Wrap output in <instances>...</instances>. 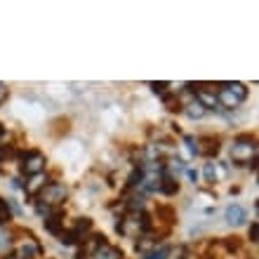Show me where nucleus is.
<instances>
[{"instance_id":"3","label":"nucleus","mask_w":259,"mask_h":259,"mask_svg":"<svg viewBox=\"0 0 259 259\" xmlns=\"http://www.w3.org/2000/svg\"><path fill=\"white\" fill-rule=\"evenodd\" d=\"M247 99V88L243 82H224L217 95V102L226 109H236Z\"/></svg>"},{"instance_id":"21","label":"nucleus","mask_w":259,"mask_h":259,"mask_svg":"<svg viewBox=\"0 0 259 259\" xmlns=\"http://www.w3.org/2000/svg\"><path fill=\"white\" fill-rule=\"evenodd\" d=\"M10 158H14V149L10 144H3V146H0V163H3V160H10Z\"/></svg>"},{"instance_id":"1","label":"nucleus","mask_w":259,"mask_h":259,"mask_svg":"<svg viewBox=\"0 0 259 259\" xmlns=\"http://www.w3.org/2000/svg\"><path fill=\"white\" fill-rule=\"evenodd\" d=\"M151 229V219L146 212H130L120 222H116V231L125 238H139Z\"/></svg>"},{"instance_id":"28","label":"nucleus","mask_w":259,"mask_h":259,"mask_svg":"<svg viewBox=\"0 0 259 259\" xmlns=\"http://www.w3.org/2000/svg\"><path fill=\"white\" fill-rule=\"evenodd\" d=\"M257 236H259V224L257 222H252V224H250V243H257Z\"/></svg>"},{"instance_id":"20","label":"nucleus","mask_w":259,"mask_h":259,"mask_svg":"<svg viewBox=\"0 0 259 259\" xmlns=\"http://www.w3.org/2000/svg\"><path fill=\"white\" fill-rule=\"evenodd\" d=\"M170 252H172L170 247L163 245V247H158V250H153V252H149L144 259H167V257H170Z\"/></svg>"},{"instance_id":"22","label":"nucleus","mask_w":259,"mask_h":259,"mask_svg":"<svg viewBox=\"0 0 259 259\" xmlns=\"http://www.w3.org/2000/svg\"><path fill=\"white\" fill-rule=\"evenodd\" d=\"M184 144H186V149H189V153H191V156H198V142H196V137H184Z\"/></svg>"},{"instance_id":"29","label":"nucleus","mask_w":259,"mask_h":259,"mask_svg":"<svg viewBox=\"0 0 259 259\" xmlns=\"http://www.w3.org/2000/svg\"><path fill=\"white\" fill-rule=\"evenodd\" d=\"M184 172H186V177L191 179V184H196V179H198V172L193 170V167H184Z\"/></svg>"},{"instance_id":"6","label":"nucleus","mask_w":259,"mask_h":259,"mask_svg":"<svg viewBox=\"0 0 259 259\" xmlns=\"http://www.w3.org/2000/svg\"><path fill=\"white\" fill-rule=\"evenodd\" d=\"M160 236H158V233H142V236H139V238H137V245H135V250L139 254H144V257H146V254L149 252H153V250H156V245L158 243H160Z\"/></svg>"},{"instance_id":"7","label":"nucleus","mask_w":259,"mask_h":259,"mask_svg":"<svg viewBox=\"0 0 259 259\" xmlns=\"http://www.w3.org/2000/svg\"><path fill=\"white\" fill-rule=\"evenodd\" d=\"M196 142H198V156H217L219 153V137H196Z\"/></svg>"},{"instance_id":"24","label":"nucleus","mask_w":259,"mask_h":259,"mask_svg":"<svg viewBox=\"0 0 259 259\" xmlns=\"http://www.w3.org/2000/svg\"><path fill=\"white\" fill-rule=\"evenodd\" d=\"M167 170H170L172 175H177V172H182V170H184V163H182L179 158H175V160H172V163L167 165Z\"/></svg>"},{"instance_id":"12","label":"nucleus","mask_w":259,"mask_h":259,"mask_svg":"<svg viewBox=\"0 0 259 259\" xmlns=\"http://www.w3.org/2000/svg\"><path fill=\"white\" fill-rule=\"evenodd\" d=\"M92 259H123V250H120V247L109 245V243H104V245L95 252V257Z\"/></svg>"},{"instance_id":"27","label":"nucleus","mask_w":259,"mask_h":259,"mask_svg":"<svg viewBox=\"0 0 259 259\" xmlns=\"http://www.w3.org/2000/svg\"><path fill=\"white\" fill-rule=\"evenodd\" d=\"M35 212L42 214V217H50V214H52V207H48V205H42L40 200H38V203H35Z\"/></svg>"},{"instance_id":"30","label":"nucleus","mask_w":259,"mask_h":259,"mask_svg":"<svg viewBox=\"0 0 259 259\" xmlns=\"http://www.w3.org/2000/svg\"><path fill=\"white\" fill-rule=\"evenodd\" d=\"M3 139H5V130H3V125H0V146H3Z\"/></svg>"},{"instance_id":"17","label":"nucleus","mask_w":259,"mask_h":259,"mask_svg":"<svg viewBox=\"0 0 259 259\" xmlns=\"http://www.w3.org/2000/svg\"><path fill=\"white\" fill-rule=\"evenodd\" d=\"M38 254H40V247L28 240V243H24V245L19 247V254H17V257H19V259H35Z\"/></svg>"},{"instance_id":"26","label":"nucleus","mask_w":259,"mask_h":259,"mask_svg":"<svg viewBox=\"0 0 259 259\" xmlns=\"http://www.w3.org/2000/svg\"><path fill=\"white\" fill-rule=\"evenodd\" d=\"M224 245H226V250H233V252H236V250L240 247V240L236 238V236H231V238H226V240H224Z\"/></svg>"},{"instance_id":"4","label":"nucleus","mask_w":259,"mask_h":259,"mask_svg":"<svg viewBox=\"0 0 259 259\" xmlns=\"http://www.w3.org/2000/svg\"><path fill=\"white\" fill-rule=\"evenodd\" d=\"M38 200L48 207H57V205H64L68 200V189L62 182H48L45 189L38 193Z\"/></svg>"},{"instance_id":"15","label":"nucleus","mask_w":259,"mask_h":259,"mask_svg":"<svg viewBox=\"0 0 259 259\" xmlns=\"http://www.w3.org/2000/svg\"><path fill=\"white\" fill-rule=\"evenodd\" d=\"M196 99L200 104H203L205 109H217V95H214V92H210V90H205V88H200L196 92Z\"/></svg>"},{"instance_id":"31","label":"nucleus","mask_w":259,"mask_h":259,"mask_svg":"<svg viewBox=\"0 0 259 259\" xmlns=\"http://www.w3.org/2000/svg\"><path fill=\"white\" fill-rule=\"evenodd\" d=\"M75 259H90V257H88V254H82V252H78V257H75Z\"/></svg>"},{"instance_id":"32","label":"nucleus","mask_w":259,"mask_h":259,"mask_svg":"<svg viewBox=\"0 0 259 259\" xmlns=\"http://www.w3.org/2000/svg\"><path fill=\"white\" fill-rule=\"evenodd\" d=\"M5 259H19V257H17V254H7Z\"/></svg>"},{"instance_id":"25","label":"nucleus","mask_w":259,"mask_h":259,"mask_svg":"<svg viewBox=\"0 0 259 259\" xmlns=\"http://www.w3.org/2000/svg\"><path fill=\"white\" fill-rule=\"evenodd\" d=\"M0 219H10V203H7V200H3V198H0Z\"/></svg>"},{"instance_id":"10","label":"nucleus","mask_w":259,"mask_h":259,"mask_svg":"<svg viewBox=\"0 0 259 259\" xmlns=\"http://www.w3.org/2000/svg\"><path fill=\"white\" fill-rule=\"evenodd\" d=\"M245 210L240 207V205H231V207H226V222L231 226H240V224H245Z\"/></svg>"},{"instance_id":"33","label":"nucleus","mask_w":259,"mask_h":259,"mask_svg":"<svg viewBox=\"0 0 259 259\" xmlns=\"http://www.w3.org/2000/svg\"><path fill=\"white\" fill-rule=\"evenodd\" d=\"M0 85H3V82H0Z\"/></svg>"},{"instance_id":"13","label":"nucleus","mask_w":259,"mask_h":259,"mask_svg":"<svg viewBox=\"0 0 259 259\" xmlns=\"http://www.w3.org/2000/svg\"><path fill=\"white\" fill-rule=\"evenodd\" d=\"M184 113H186L189 118H193V120H200V118H203L205 113H207V109H205L203 104H200V102L196 99V97H193V99H191L189 104H184Z\"/></svg>"},{"instance_id":"14","label":"nucleus","mask_w":259,"mask_h":259,"mask_svg":"<svg viewBox=\"0 0 259 259\" xmlns=\"http://www.w3.org/2000/svg\"><path fill=\"white\" fill-rule=\"evenodd\" d=\"M45 229L59 238V233H62V229H64V217L62 214H57V212H52L50 217H45Z\"/></svg>"},{"instance_id":"19","label":"nucleus","mask_w":259,"mask_h":259,"mask_svg":"<svg viewBox=\"0 0 259 259\" xmlns=\"http://www.w3.org/2000/svg\"><path fill=\"white\" fill-rule=\"evenodd\" d=\"M156 212H158V217H163V222H167V224L175 222V210H172L170 205H160Z\"/></svg>"},{"instance_id":"11","label":"nucleus","mask_w":259,"mask_h":259,"mask_svg":"<svg viewBox=\"0 0 259 259\" xmlns=\"http://www.w3.org/2000/svg\"><path fill=\"white\" fill-rule=\"evenodd\" d=\"M90 229H92V219H90V217H80V219H75L73 229H71V236H73V238H78V240H82L90 233Z\"/></svg>"},{"instance_id":"18","label":"nucleus","mask_w":259,"mask_h":259,"mask_svg":"<svg viewBox=\"0 0 259 259\" xmlns=\"http://www.w3.org/2000/svg\"><path fill=\"white\" fill-rule=\"evenodd\" d=\"M12 250V233L5 231V229H0V254H10Z\"/></svg>"},{"instance_id":"2","label":"nucleus","mask_w":259,"mask_h":259,"mask_svg":"<svg viewBox=\"0 0 259 259\" xmlns=\"http://www.w3.org/2000/svg\"><path fill=\"white\" fill-rule=\"evenodd\" d=\"M257 158V142L250 135H238L231 144V160L233 163H250Z\"/></svg>"},{"instance_id":"16","label":"nucleus","mask_w":259,"mask_h":259,"mask_svg":"<svg viewBox=\"0 0 259 259\" xmlns=\"http://www.w3.org/2000/svg\"><path fill=\"white\" fill-rule=\"evenodd\" d=\"M160 193H165V196H175V193L179 191V182L177 177H170V175H165L163 179H160V189H158Z\"/></svg>"},{"instance_id":"5","label":"nucleus","mask_w":259,"mask_h":259,"mask_svg":"<svg viewBox=\"0 0 259 259\" xmlns=\"http://www.w3.org/2000/svg\"><path fill=\"white\" fill-rule=\"evenodd\" d=\"M19 160H21V172L28 175V177L40 175L45 170V165H48V160H45V156H42L40 151H26V153L19 156Z\"/></svg>"},{"instance_id":"9","label":"nucleus","mask_w":259,"mask_h":259,"mask_svg":"<svg viewBox=\"0 0 259 259\" xmlns=\"http://www.w3.org/2000/svg\"><path fill=\"white\" fill-rule=\"evenodd\" d=\"M45 184H48V177H45V175L40 172V175H33V177H31L26 184H24V191H26L28 196H38V193L45 189Z\"/></svg>"},{"instance_id":"23","label":"nucleus","mask_w":259,"mask_h":259,"mask_svg":"<svg viewBox=\"0 0 259 259\" xmlns=\"http://www.w3.org/2000/svg\"><path fill=\"white\" fill-rule=\"evenodd\" d=\"M151 88H153V92L156 95H167V88H170V82H151Z\"/></svg>"},{"instance_id":"8","label":"nucleus","mask_w":259,"mask_h":259,"mask_svg":"<svg viewBox=\"0 0 259 259\" xmlns=\"http://www.w3.org/2000/svg\"><path fill=\"white\" fill-rule=\"evenodd\" d=\"M203 175H205V182L217 184L219 177H224V175H226V170H224V165H222V163H205Z\"/></svg>"}]
</instances>
